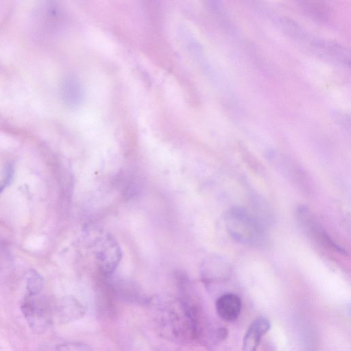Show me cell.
I'll return each instance as SVG.
<instances>
[{
  "label": "cell",
  "instance_id": "1",
  "mask_svg": "<svg viewBox=\"0 0 351 351\" xmlns=\"http://www.w3.org/2000/svg\"><path fill=\"white\" fill-rule=\"evenodd\" d=\"M227 231L236 241L247 245H258L265 239L261 223L246 210L232 208L224 217Z\"/></svg>",
  "mask_w": 351,
  "mask_h": 351
},
{
  "label": "cell",
  "instance_id": "7",
  "mask_svg": "<svg viewBox=\"0 0 351 351\" xmlns=\"http://www.w3.org/2000/svg\"><path fill=\"white\" fill-rule=\"evenodd\" d=\"M100 267L106 273H111L117 265L119 261V250L116 244L107 242V245H104L99 253Z\"/></svg>",
  "mask_w": 351,
  "mask_h": 351
},
{
  "label": "cell",
  "instance_id": "3",
  "mask_svg": "<svg viewBox=\"0 0 351 351\" xmlns=\"http://www.w3.org/2000/svg\"><path fill=\"white\" fill-rule=\"evenodd\" d=\"M86 313L85 306L73 296H64L53 304V322L68 324L78 320Z\"/></svg>",
  "mask_w": 351,
  "mask_h": 351
},
{
  "label": "cell",
  "instance_id": "8",
  "mask_svg": "<svg viewBox=\"0 0 351 351\" xmlns=\"http://www.w3.org/2000/svg\"><path fill=\"white\" fill-rule=\"evenodd\" d=\"M44 287V279L36 271H31L26 278V293L36 294L42 292Z\"/></svg>",
  "mask_w": 351,
  "mask_h": 351
},
{
  "label": "cell",
  "instance_id": "2",
  "mask_svg": "<svg viewBox=\"0 0 351 351\" xmlns=\"http://www.w3.org/2000/svg\"><path fill=\"white\" fill-rule=\"evenodd\" d=\"M21 309L29 328L36 333L44 332L53 323V304L40 293H25Z\"/></svg>",
  "mask_w": 351,
  "mask_h": 351
},
{
  "label": "cell",
  "instance_id": "4",
  "mask_svg": "<svg viewBox=\"0 0 351 351\" xmlns=\"http://www.w3.org/2000/svg\"><path fill=\"white\" fill-rule=\"evenodd\" d=\"M297 215L299 223L308 234L323 244H326L330 247L341 251V248L330 239L306 208L300 207L297 211Z\"/></svg>",
  "mask_w": 351,
  "mask_h": 351
},
{
  "label": "cell",
  "instance_id": "10",
  "mask_svg": "<svg viewBox=\"0 0 351 351\" xmlns=\"http://www.w3.org/2000/svg\"><path fill=\"white\" fill-rule=\"evenodd\" d=\"M14 173V168L12 164L7 165L2 172L1 179L0 181V194L4 189L10 184L13 178Z\"/></svg>",
  "mask_w": 351,
  "mask_h": 351
},
{
  "label": "cell",
  "instance_id": "6",
  "mask_svg": "<svg viewBox=\"0 0 351 351\" xmlns=\"http://www.w3.org/2000/svg\"><path fill=\"white\" fill-rule=\"evenodd\" d=\"M216 311L219 317L223 321L234 322L241 313V299L234 293L223 294L216 301Z\"/></svg>",
  "mask_w": 351,
  "mask_h": 351
},
{
  "label": "cell",
  "instance_id": "9",
  "mask_svg": "<svg viewBox=\"0 0 351 351\" xmlns=\"http://www.w3.org/2000/svg\"><path fill=\"white\" fill-rule=\"evenodd\" d=\"M56 351H93L91 347L83 342H66L58 345Z\"/></svg>",
  "mask_w": 351,
  "mask_h": 351
},
{
  "label": "cell",
  "instance_id": "5",
  "mask_svg": "<svg viewBox=\"0 0 351 351\" xmlns=\"http://www.w3.org/2000/svg\"><path fill=\"white\" fill-rule=\"evenodd\" d=\"M270 327V322L265 317H258L254 320L244 336L242 351H257L262 337Z\"/></svg>",
  "mask_w": 351,
  "mask_h": 351
}]
</instances>
